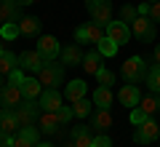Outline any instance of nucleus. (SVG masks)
<instances>
[{
  "label": "nucleus",
  "instance_id": "1",
  "mask_svg": "<svg viewBox=\"0 0 160 147\" xmlns=\"http://www.w3.org/2000/svg\"><path fill=\"white\" fill-rule=\"evenodd\" d=\"M86 8L91 13V19L96 24H102L104 29H107L109 22H115L112 19V0H86Z\"/></svg>",
  "mask_w": 160,
  "mask_h": 147
},
{
  "label": "nucleus",
  "instance_id": "2",
  "mask_svg": "<svg viewBox=\"0 0 160 147\" xmlns=\"http://www.w3.org/2000/svg\"><path fill=\"white\" fill-rule=\"evenodd\" d=\"M147 72H149V67L144 64L142 56H131V59L123 62V78H126V83H136L139 86L147 78Z\"/></svg>",
  "mask_w": 160,
  "mask_h": 147
},
{
  "label": "nucleus",
  "instance_id": "3",
  "mask_svg": "<svg viewBox=\"0 0 160 147\" xmlns=\"http://www.w3.org/2000/svg\"><path fill=\"white\" fill-rule=\"evenodd\" d=\"M75 38H78V43H93V45H99L104 38H107V29H104L102 24H96V22H88V24H83V27L75 29Z\"/></svg>",
  "mask_w": 160,
  "mask_h": 147
},
{
  "label": "nucleus",
  "instance_id": "4",
  "mask_svg": "<svg viewBox=\"0 0 160 147\" xmlns=\"http://www.w3.org/2000/svg\"><path fill=\"white\" fill-rule=\"evenodd\" d=\"M13 113H16L19 129H24V126H32L35 120L40 118V102H35V99H24V102L19 104Z\"/></svg>",
  "mask_w": 160,
  "mask_h": 147
},
{
  "label": "nucleus",
  "instance_id": "5",
  "mask_svg": "<svg viewBox=\"0 0 160 147\" xmlns=\"http://www.w3.org/2000/svg\"><path fill=\"white\" fill-rule=\"evenodd\" d=\"M38 80L46 86V88H56V86H62V80H64V64L48 62L46 67L38 72Z\"/></svg>",
  "mask_w": 160,
  "mask_h": 147
},
{
  "label": "nucleus",
  "instance_id": "6",
  "mask_svg": "<svg viewBox=\"0 0 160 147\" xmlns=\"http://www.w3.org/2000/svg\"><path fill=\"white\" fill-rule=\"evenodd\" d=\"M131 32L136 35L142 43H152L155 32H158V24H155L149 16H136V19H133V24H131Z\"/></svg>",
  "mask_w": 160,
  "mask_h": 147
},
{
  "label": "nucleus",
  "instance_id": "7",
  "mask_svg": "<svg viewBox=\"0 0 160 147\" xmlns=\"http://www.w3.org/2000/svg\"><path fill=\"white\" fill-rule=\"evenodd\" d=\"M22 102H24V94H22V88H19V86L6 83L3 88H0V104H3L6 110H16Z\"/></svg>",
  "mask_w": 160,
  "mask_h": 147
},
{
  "label": "nucleus",
  "instance_id": "8",
  "mask_svg": "<svg viewBox=\"0 0 160 147\" xmlns=\"http://www.w3.org/2000/svg\"><path fill=\"white\" fill-rule=\"evenodd\" d=\"M133 142H139V144H149V142H155L158 139V134H160V126L155 123L152 118L149 120H144L142 126H133Z\"/></svg>",
  "mask_w": 160,
  "mask_h": 147
},
{
  "label": "nucleus",
  "instance_id": "9",
  "mask_svg": "<svg viewBox=\"0 0 160 147\" xmlns=\"http://www.w3.org/2000/svg\"><path fill=\"white\" fill-rule=\"evenodd\" d=\"M38 51H40V56L46 59V62H53V59L62 54V48H59V40L53 38V35H43V38L38 40Z\"/></svg>",
  "mask_w": 160,
  "mask_h": 147
},
{
  "label": "nucleus",
  "instance_id": "10",
  "mask_svg": "<svg viewBox=\"0 0 160 147\" xmlns=\"http://www.w3.org/2000/svg\"><path fill=\"white\" fill-rule=\"evenodd\" d=\"M107 38H112L118 45H123V43H128V40H131V27H128L126 22L115 19V22L107 24Z\"/></svg>",
  "mask_w": 160,
  "mask_h": 147
},
{
  "label": "nucleus",
  "instance_id": "11",
  "mask_svg": "<svg viewBox=\"0 0 160 147\" xmlns=\"http://www.w3.org/2000/svg\"><path fill=\"white\" fill-rule=\"evenodd\" d=\"M46 59L40 56V51L35 48V51H22L19 54V67H24V70H32V72H40V70L46 67Z\"/></svg>",
  "mask_w": 160,
  "mask_h": 147
},
{
  "label": "nucleus",
  "instance_id": "12",
  "mask_svg": "<svg viewBox=\"0 0 160 147\" xmlns=\"http://www.w3.org/2000/svg\"><path fill=\"white\" fill-rule=\"evenodd\" d=\"M118 99H120L123 107H131V110H133V107H139V102H142V91H139L136 83H126L123 88H120Z\"/></svg>",
  "mask_w": 160,
  "mask_h": 147
},
{
  "label": "nucleus",
  "instance_id": "13",
  "mask_svg": "<svg viewBox=\"0 0 160 147\" xmlns=\"http://www.w3.org/2000/svg\"><path fill=\"white\" fill-rule=\"evenodd\" d=\"M91 129L99 134H107V129H112V113L107 107H96L91 115Z\"/></svg>",
  "mask_w": 160,
  "mask_h": 147
},
{
  "label": "nucleus",
  "instance_id": "14",
  "mask_svg": "<svg viewBox=\"0 0 160 147\" xmlns=\"http://www.w3.org/2000/svg\"><path fill=\"white\" fill-rule=\"evenodd\" d=\"M40 110H59L64 102V94H59L56 88H46L43 94H40Z\"/></svg>",
  "mask_w": 160,
  "mask_h": 147
},
{
  "label": "nucleus",
  "instance_id": "15",
  "mask_svg": "<svg viewBox=\"0 0 160 147\" xmlns=\"http://www.w3.org/2000/svg\"><path fill=\"white\" fill-rule=\"evenodd\" d=\"M38 120H40V131H46V134H56L59 126H62V120H59V113H56V110H43Z\"/></svg>",
  "mask_w": 160,
  "mask_h": 147
},
{
  "label": "nucleus",
  "instance_id": "16",
  "mask_svg": "<svg viewBox=\"0 0 160 147\" xmlns=\"http://www.w3.org/2000/svg\"><path fill=\"white\" fill-rule=\"evenodd\" d=\"M86 91H88V86L83 83V80H69V86L64 88V99H67L69 104H75V102H80V99H86Z\"/></svg>",
  "mask_w": 160,
  "mask_h": 147
},
{
  "label": "nucleus",
  "instance_id": "17",
  "mask_svg": "<svg viewBox=\"0 0 160 147\" xmlns=\"http://www.w3.org/2000/svg\"><path fill=\"white\" fill-rule=\"evenodd\" d=\"M19 22V3L16 0H0V24Z\"/></svg>",
  "mask_w": 160,
  "mask_h": 147
},
{
  "label": "nucleus",
  "instance_id": "18",
  "mask_svg": "<svg viewBox=\"0 0 160 147\" xmlns=\"http://www.w3.org/2000/svg\"><path fill=\"white\" fill-rule=\"evenodd\" d=\"M69 139L78 147H93V136H91V131H88V126H75V129L69 131Z\"/></svg>",
  "mask_w": 160,
  "mask_h": 147
},
{
  "label": "nucleus",
  "instance_id": "19",
  "mask_svg": "<svg viewBox=\"0 0 160 147\" xmlns=\"http://www.w3.org/2000/svg\"><path fill=\"white\" fill-rule=\"evenodd\" d=\"M19 88H22L24 99H40V94H43V83L38 78H24Z\"/></svg>",
  "mask_w": 160,
  "mask_h": 147
},
{
  "label": "nucleus",
  "instance_id": "20",
  "mask_svg": "<svg viewBox=\"0 0 160 147\" xmlns=\"http://www.w3.org/2000/svg\"><path fill=\"white\" fill-rule=\"evenodd\" d=\"M0 131H6V134H16L19 131V120H16V113L13 110H6L0 113Z\"/></svg>",
  "mask_w": 160,
  "mask_h": 147
},
{
  "label": "nucleus",
  "instance_id": "21",
  "mask_svg": "<svg viewBox=\"0 0 160 147\" xmlns=\"http://www.w3.org/2000/svg\"><path fill=\"white\" fill-rule=\"evenodd\" d=\"M83 56H86V54L80 51V45H67V48L62 51V64L78 67V64H83Z\"/></svg>",
  "mask_w": 160,
  "mask_h": 147
},
{
  "label": "nucleus",
  "instance_id": "22",
  "mask_svg": "<svg viewBox=\"0 0 160 147\" xmlns=\"http://www.w3.org/2000/svg\"><path fill=\"white\" fill-rule=\"evenodd\" d=\"M80 67L86 70L88 75H96L99 70H102V54H99V48L96 51H88L86 56H83V64H80Z\"/></svg>",
  "mask_w": 160,
  "mask_h": 147
},
{
  "label": "nucleus",
  "instance_id": "23",
  "mask_svg": "<svg viewBox=\"0 0 160 147\" xmlns=\"http://www.w3.org/2000/svg\"><path fill=\"white\" fill-rule=\"evenodd\" d=\"M93 104L96 107H112V88L109 86H99L93 91Z\"/></svg>",
  "mask_w": 160,
  "mask_h": 147
},
{
  "label": "nucleus",
  "instance_id": "24",
  "mask_svg": "<svg viewBox=\"0 0 160 147\" xmlns=\"http://www.w3.org/2000/svg\"><path fill=\"white\" fill-rule=\"evenodd\" d=\"M16 67H19V56L11 51H3V56H0V75H11Z\"/></svg>",
  "mask_w": 160,
  "mask_h": 147
},
{
  "label": "nucleus",
  "instance_id": "25",
  "mask_svg": "<svg viewBox=\"0 0 160 147\" xmlns=\"http://www.w3.org/2000/svg\"><path fill=\"white\" fill-rule=\"evenodd\" d=\"M139 107H142L144 113H147L149 118H152L155 113H160V94H155V91H152L149 96H144L142 102H139Z\"/></svg>",
  "mask_w": 160,
  "mask_h": 147
},
{
  "label": "nucleus",
  "instance_id": "26",
  "mask_svg": "<svg viewBox=\"0 0 160 147\" xmlns=\"http://www.w3.org/2000/svg\"><path fill=\"white\" fill-rule=\"evenodd\" d=\"M19 32H22V35H38L40 32V19L38 16L19 19Z\"/></svg>",
  "mask_w": 160,
  "mask_h": 147
},
{
  "label": "nucleus",
  "instance_id": "27",
  "mask_svg": "<svg viewBox=\"0 0 160 147\" xmlns=\"http://www.w3.org/2000/svg\"><path fill=\"white\" fill-rule=\"evenodd\" d=\"M96 48H99V54H102V56H115V54H118V48H120V45L115 43L112 38H104L102 43L96 45Z\"/></svg>",
  "mask_w": 160,
  "mask_h": 147
},
{
  "label": "nucleus",
  "instance_id": "28",
  "mask_svg": "<svg viewBox=\"0 0 160 147\" xmlns=\"http://www.w3.org/2000/svg\"><path fill=\"white\" fill-rule=\"evenodd\" d=\"M19 22H8V24H0V38H6V40H13L19 38Z\"/></svg>",
  "mask_w": 160,
  "mask_h": 147
},
{
  "label": "nucleus",
  "instance_id": "29",
  "mask_svg": "<svg viewBox=\"0 0 160 147\" xmlns=\"http://www.w3.org/2000/svg\"><path fill=\"white\" fill-rule=\"evenodd\" d=\"M147 83H149V88H152L155 94H160V67L158 64H152V70L147 72Z\"/></svg>",
  "mask_w": 160,
  "mask_h": 147
},
{
  "label": "nucleus",
  "instance_id": "30",
  "mask_svg": "<svg viewBox=\"0 0 160 147\" xmlns=\"http://www.w3.org/2000/svg\"><path fill=\"white\" fill-rule=\"evenodd\" d=\"M72 110H75V118H88L91 115V102L88 99H80V102L72 104Z\"/></svg>",
  "mask_w": 160,
  "mask_h": 147
},
{
  "label": "nucleus",
  "instance_id": "31",
  "mask_svg": "<svg viewBox=\"0 0 160 147\" xmlns=\"http://www.w3.org/2000/svg\"><path fill=\"white\" fill-rule=\"evenodd\" d=\"M136 16H139V8H133V6H123V8H120V22H126L128 27L133 24Z\"/></svg>",
  "mask_w": 160,
  "mask_h": 147
},
{
  "label": "nucleus",
  "instance_id": "32",
  "mask_svg": "<svg viewBox=\"0 0 160 147\" xmlns=\"http://www.w3.org/2000/svg\"><path fill=\"white\" fill-rule=\"evenodd\" d=\"M19 134H24L35 147L40 144V129H35V126H24V129H19Z\"/></svg>",
  "mask_w": 160,
  "mask_h": 147
},
{
  "label": "nucleus",
  "instance_id": "33",
  "mask_svg": "<svg viewBox=\"0 0 160 147\" xmlns=\"http://www.w3.org/2000/svg\"><path fill=\"white\" fill-rule=\"evenodd\" d=\"M128 120H131V123H133V126H142V123H144V120H149V115H147V113H144V110H142V107H133V110H131V115H128Z\"/></svg>",
  "mask_w": 160,
  "mask_h": 147
},
{
  "label": "nucleus",
  "instance_id": "34",
  "mask_svg": "<svg viewBox=\"0 0 160 147\" xmlns=\"http://www.w3.org/2000/svg\"><path fill=\"white\" fill-rule=\"evenodd\" d=\"M96 80H99V86H112L115 83V72H109L107 67H102L96 72Z\"/></svg>",
  "mask_w": 160,
  "mask_h": 147
},
{
  "label": "nucleus",
  "instance_id": "35",
  "mask_svg": "<svg viewBox=\"0 0 160 147\" xmlns=\"http://www.w3.org/2000/svg\"><path fill=\"white\" fill-rule=\"evenodd\" d=\"M11 147H35V144H32L24 134H19V131H16V134L11 136Z\"/></svg>",
  "mask_w": 160,
  "mask_h": 147
},
{
  "label": "nucleus",
  "instance_id": "36",
  "mask_svg": "<svg viewBox=\"0 0 160 147\" xmlns=\"http://www.w3.org/2000/svg\"><path fill=\"white\" fill-rule=\"evenodd\" d=\"M56 113H59V120H62V126H64V123H69V120L75 118V110H72V107H59Z\"/></svg>",
  "mask_w": 160,
  "mask_h": 147
},
{
  "label": "nucleus",
  "instance_id": "37",
  "mask_svg": "<svg viewBox=\"0 0 160 147\" xmlns=\"http://www.w3.org/2000/svg\"><path fill=\"white\" fill-rule=\"evenodd\" d=\"M24 78H27V75L22 72V67H16L11 75H8V83H13V86H22V80H24Z\"/></svg>",
  "mask_w": 160,
  "mask_h": 147
},
{
  "label": "nucleus",
  "instance_id": "38",
  "mask_svg": "<svg viewBox=\"0 0 160 147\" xmlns=\"http://www.w3.org/2000/svg\"><path fill=\"white\" fill-rule=\"evenodd\" d=\"M93 147H112V139L107 134H96L93 136Z\"/></svg>",
  "mask_w": 160,
  "mask_h": 147
},
{
  "label": "nucleus",
  "instance_id": "39",
  "mask_svg": "<svg viewBox=\"0 0 160 147\" xmlns=\"http://www.w3.org/2000/svg\"><path fill=\"white\" fill-rule=\"evenodd\" d=\"M149 19H152L155 24H160V0L158 3H152V6H149V13H147Z\"/></svg>",
  "mask_w": 160,
  "mask_h": 147
},
{
  "label": "nucleus",
  "instance_id": "40",
  "mask_svg": "<svg viewBox=\"0 0 160 147\" xmlns=\"http://www.w3.org/2000/svg\"><path fill=\"white\" fill-rule=\"evenodd\" d=\"M11 136H13V134H6V131H0V147H11Z\"/></svg>",
  "mask_w": 160,
  "mask_h": 147
},
{
  "label": "nucleus",
  "instance_id": "41",
  "mask_svg": "<svg viewBox=\"0 0 160 147\" xmlns=\"http://www.w3.org/2000/svg\"><path fill=\"white\" fill-rule=\"evenodd\" d=\"M152 62H155V64H158V67H160V45H158V48H155V54H152Z\"/></svg>",
  "mask_w": 160,
  "mask_h": 147
},
{
  "label": "nucleus",
  "instance_id": "42",
  "mask_svg": "<svg viewBox=\"0 0 160 147\" xmlns=\"http://www.w3.org/2000/svg\"><path fill=\"white\" fill-rule=\"evenodd\" d=\"M16 3H19V6H32L35 0H16Z\"/></svg>",
  "mask_w": 160,
  "mask_h": 147
},
{
  "label": "nucleus",
  "instance_id": "43",
  "mask_svg": "<svg viewBox=\"0 0 160 147\" xmlns=\"http://www.w3.org/2000/svg\"><path fill=\"white\" fill-rule=\"evenodd\" d=\"M38 147H53V144H48V142H40V144Z\"/></svg>",
  "mask_w": 160,
  "mask_h": 147
},
{
  "label": "nucleus",
  "instance_id": "44",
  "mask_svg": "<svg viewBox=\"0 0 160 147\" xmlns=\"http://www.w3.org/2000/svg\"><path fill=\"white\" fill-rule=\"evenodd\" d=\"M64 147H78V144H75V142H72V139H69V142H67V144H64Z\"/></svg>",
  "mask_w": 160,
  "mask_h": 147
},
{
  "label": "nucleus",
  "instance_id": "45",
  "mask_svg": "<svg viewBox=\"0 0 160 147\" xmlns=\"http://www.w3.org/2000/svg\"><path fill=\"white\" fill-rule=\"evenodd\" d=\"M142 3H149V6H152V3H158V0H142Z\"/></svg>",
  "mask_w": 160,
  "mask_h": 147
},
{
  "label": "nucleus",
  "instance_id": "46",
  "mask_svg": "<svg viewBox=\"0 0 160 147\" xmlns=\"http://www.w3.org/2000/svg\"><path fill=\"white\" fill-rule=\"evenodd\" d=\"M3 51H6V48H3V43H0V56H3Z\"/></svg>",
  "mask_w": 160,
  "mask_h": 147
},
{
  "label": "nucleus",
  "instance_id": "47",
  "mask_svg": "<svg viewBox=\"0 0 160 147\" xmlns=\"http://www.w3.org/2000/svg\"><path fill=\"white\" fill-rule=\"evenodd\" d=\"M3 86H6V83H3V75H0V88H3Z\"/></svg>",
  "mask_w": 160,
  "mask_h": 147
}]
</instances>
